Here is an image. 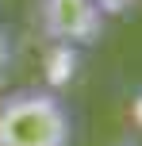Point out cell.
<instances>
[{
  "label": "cell",
  "instance_id": "cell-1",
  "mask_svg": "<svg viewBox=\"0 0 142 146\" xmlns=\"http://www.w3.org/2000/svg\"><path fill=\"white\" fill-rule=\"evenodd\" d=\"M0 146H73V111L54 88H15L0 100Z\"/></svg>",
  "mask_w": 142,
  "mask_h": 146
},
{
  "label": "cell",
  "instance_id": "cell-2",
  "mask_svg": "<svg viewBox=\"0 0 142 146\" xmlns=\"http://www.w3.org/2000/svg\"><path fill=\"white\" fill-rule=\"evenodd\" d=\"M38 23L42 35L58 46H96L104 35V15L96 0H38Z\"/></svg>",
  "mask_w": 142,
  "mask_h": 146
},
{
  "label": "cell",
  "instance_id": "cell-3",
  "mask_svg": "<svg viewBox=\"0 0 142 146\" xmlns=\"http://www.w3.org/2000/svg\"><path fill=\"white\" fill-rule=\"evenodd\" d=\"M12 66H15V38L8 35V27H0V81L8 77Z\"/></svg>",
  "mask_w": 142,
  "mask_h": 146
},
{
  "label": "cell",
  "instance_id": "cell-4",
  "mask_svg": "<svg viewBox=\"0 0 142 146\" xmlns=\"http://www.w3.org/2000/svg\"><path fill=\"white\" fill-rule=\"evenodd\" d=\"M138 0H96V8H100V15H123V12H131V8H135Z\"/></svg>",
  "mask_w": 142,
  "mask_h": 146
}]
</instances>
